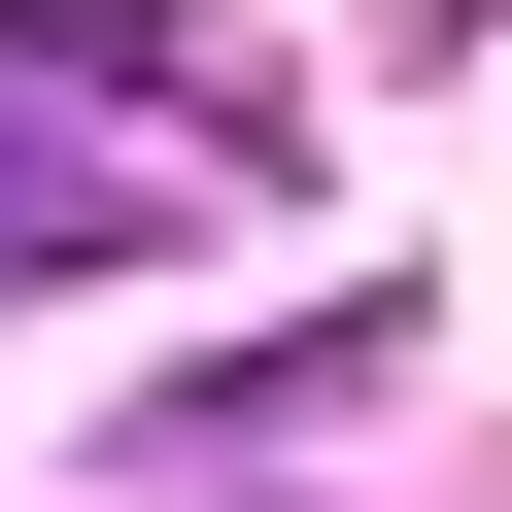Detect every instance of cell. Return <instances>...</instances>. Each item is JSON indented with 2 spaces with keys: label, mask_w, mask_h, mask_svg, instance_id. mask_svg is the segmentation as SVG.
Listing matches in <instances>:
<instances>
[{
  "label": "cell",
  "mask_w": 512,
  "mask_h": 512,
  "mask_svg": "<svg viewBox=\"0 0 512 512\" xmlns=\"http://www.w3.org/2000/svg\"><path fill=\"white\" fill-rule=\"evenodd\" d=\"M0 274H35V171H0Z\"/></svg>",
  "instance_id": "cell-1"
}]
</instances>
